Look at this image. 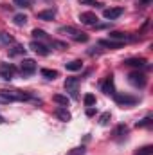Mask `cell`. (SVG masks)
<instances>
[{"label": "cell", "instance_id": "7402d4cb", "mask_svg": "<svg viewBox=\"0 0 153 155\" xmlns=\"http://www.w3.org/2000/svg\"><path fill=\"white\" fill-rule=\"evenodd\" d=\"M18 54H25V49L22 45H15L11 51H9V56H18Z\"/></svg>", "mask_w": 153, "mask_h": 155}, {"label": "cell", "instance_id": "1f68e13d", "mask_svg": "<svg viewBox=\"0 0 153 155\" xmlns=\"http://www.w3.org/2000/svg\"><path fill=\"white\" fill-rule=\"evenodd\" d=\"M94 112H96L94 108H88V110H86V116H94Z\"/></svg>", "mask_w": 153, "mask_h": 155}, {"label": "cell", "instance_id": "ba28073f", "mask_svg": "<svg viewBox=\"0 0 153 155\" xmlns=\"http://www.w3.org/2000/svg\"><path fill=\"white\" fill-rule=\"evenodd\" d=\"M101 90H103L105 94H108V96H114L115 94V85H114V76H112V74L101 83Z\"/></svg>", "mask_w": 153, "mask_h": 155}, {"label": "cell", "instance_id": "7c38bea8", "mask_svg": "<svg viewBox=\"0 0 153 155\" xmlns=\"http://www.w3.org/2000/svg\"><path fill=\"white\" fill-rule=\"evenodd\" d=\"M122 7H110V9H105L103 11V16L106 18V20H115V18H119L121 15H122Z\"/></svg>", "mask_w": 153, "mask_h": 155}, {"label": "cell", "instance_id": "30bf717a", "mask_svg": "<svg viewBox=\"0 0 153 155\" xmlns=\"http://www.w3.org/2000/svg\"><path fill=\"white\" fill-rule=\"evenodd\" d=\"M110 40H115V41H133V40H137V36H132V35H128V33H119V31H114V33H110Z\"/></svg>", "mask_w": 153, "mask_h": 155}, {"label": "cell", "instance_id": "f1b7e54d", "mask_svg": "<svg viewBox=\"0 0 153 155\" xmlns=\"http://www.w3.org/2000/svg\"><path fill=\"white\" fill-rule=\"evenodd\" d=\"M153 153V146H144L139 152H135V155H151Z\"/></svg>", "mask_w": 153, "mask_h": 155}, {"label": "cell", "instance_id": "8992f818", "mask_svg": "<svg viewBox=\"0 0 153 155\" xmlns=\"http://www.w3.org/2000/svg\"><path fill=\"white\" fill-rule=\"evenodd\" d=\"M77 85H79V78H67L65 79V90L70 94L72 99H77Z\"/></svg>", "mask_w": 153, "mask_h": 155}, {"label": "cell", "instance_id": "d4e9b609", "mask_svg": "<svg viewBox=\"0 0 153 155\" xmlns=\"http://www.w3.org/2000/svg\"><path fill=\"white\" fill-rule=\"evenodd\" d=\"M83 101H85L86 107H94V105H96V96H94V94H86V96L83 97Z\"/></svg>", "mask_w": 153, "mask_h": 155}, {"label": "cell", "instance_id": "d6a6232c", "mask_svg": "<svg viewBox=\"0 0 153 155\" xmlns=\"http://www.w3.org/2000/svg\"><path fill=\"white\" fill-rule=\"evenodd\" d=\"M2 123H5V121H4V117L0 116V124H2Z\"/></svg>", "mask_w": 153, "mask_h": 155}, {"label": "cell", "instance_id": "2e32d148", "mask_svg": "<svg viewBox=\"0 0 153 155\" xmlns=\"http://www.w3.org/2000/svg\"><path fill=\"white\" fill-rule=\"evenodd\" d=\"M54 114H56L58 119H61V121H65V123H67V121H70V112H69L67 108H61V107H60V108H56V110H54Z\"/></svg>", "mask_w": 153, "mask_h": 155}, {"label": "cell", "instance_id": "83f0119b", "mask_svg": "<svg viewBox=\"0 0 153 155\" xmlns=\"http://www.w3.org/2000/svg\"><path fill=\"white\" fill-rule=\"evenodd\" d=\"M79 4L90 5V7H101V2H97V0H79Z\"/></svg>", "mask_w": 153, "mask_h": 155}, {"label": "cell", "instance_id": "52a82bcc", "mask_svg": "<svg viewBox=\"0 0 153 155\" xmlns=\"http://www.w3.org/2000/svg\"><path fill=\"white\" fill-rule=\"evenodd\" d=\"M128 79H130L132 85H135V87H139V88L146 87V76H144L142 72H132V74L128 76Z\"/></svg>", "mask_w": 153, "mask_h": 155}, {"label": "cell", "instance_id": "3957f363", "mask_svg": "<svg viewBox=\"0 0 153 155\" xmlns=\"http://www.w3.org/2000/svg\"><path fill=\"white\" fill-rule=\"evenodd\" d=\"M114 99L119 107H133L139 103V97L130 96V94H114Z\"/></svg>", "mask_w": 153, "mask_h": 155}, {"label": "cell", "instance_id": "603a6c76", "mask_svg": "<svg viewBox=\"0 0 153 155\" xmlns=\"http://www.w3.org/2000/svg\"><path fill=\"white\" fill-rule=\"evenodd\" d=\"M110 119H112V114L110 112H105V114H101V117H99V124L101 126H106L110 123Z\"/></svg>", "mask_w": 153, "mask_h": 155}, {"label": "cell", "instance_id": "9a60e30c", "mask_svg": "<svg viewBox=\"0 0 153 155\" xmlns=\"http://www.w3.org/2000/svg\"><path fill=\"white\" fill-rule=\"evenodd\" d=\"M99 45L101 47H106V49H119L122 47V41H115V40H99Z\"/></svg>", "mask_w": 153, "mask_h": 155}, {"label": "cell", "instance_id": "4316f807", "mask_svg": "<svg viewBox=\"0 0 153 155\" xmlns=\"http://www.w3.org/2000/svg\"><path fill=\"white\" fill-rule=\"evenodd\" d=\"M16 7H31L33 5V0H13Z\"/></svg>", "mask_w": 153, "mask_h": 155}, {"label": "cell", "instance_id": "f546056e", "mask_svg": "<svg viewBox=\"0 0 153 155\" xmlns=\"http://www.w3.org/2000/svg\"><path fill=\"white\" fill-rule=\"evenodd\" d=\"M85 153H86L85 146H77V148H74V150H70L67 155H85Z\"/></svg>", "mask_w": 153, "mask_h": 155}, {"label": "cell", "instance_id": "d6986e66", "mask_svg": "<svg viewBox=\"0 0 153 155\" xmlns=\"http://www.w3.org/2000/svg\"><path fill=\"white\" fill-rule=\"evenodd\" d=\"M81 67H83V63H81L79 60H74V61H69V63H65V69H67V71H72V72L81 71Z\"/></svg>", "mask_w": 153, "mask_h": 155}, {"label": "cell", "instance_id": "cb8c5ba5", "mask_svg": "<svg viewBox=\"0 0 153 155\" xmlns=\"http://www.w3.org/2000/svg\"><path fill=\"white\" fill-rule=\"evenodd\" d=\"M151 123H153V119L151 116H146L142 121H139L137 123V128H144V126H151Z\"/></svg>", "mask_w": 153, "mask_h": 155}, {"label": "cell", "instance_id": "ac0fdd59", "mask_svg": "<svg viewBox=\"0 0 153 155\" xmlns=\"http://www.w3.org/2000/svg\"><path fill=\"white\" fill-rule=\"evenodd\" d=\"M11 43H15V38H13L11 35H7V33H2V31H0V47L11 45Z\"/></svg>", "mask_w": 153, "mask_h": 155}, {"label": "cell", "instance_id": "6da1fadb", "mask_svg": "<svg viewBox=\"0 0 153 155\" xmlns=\"http://www.w3.org/2000/svg\"><path fill=\"white\" fill-rule=\"evenodd\" d=\"M0 101L4 103H13V101H34L41 105V99H34L31 94L22 92V90H0Z\"/></svg>", "mask_w": 153, "mask_h": 155}, {"label": "cell", "instance_id": "5b68a950", "mask_svg": "<svg viewBox=\"0 0 153 155\" xmlns=\"http://www.w3.org/2000/svg\"><path fill=\"white\" fill-rule=\"evenodd\" d=\"M20 72H22L24 76L34 74V72H36V61L31 60V58H25V60L22 61V65H20Z\"/></svg>", "mask_w": 153, "mask_h": 155}, {"label": "cell", "instance_id": "ffe728a7", "mask_svg": "<svg viewBox=\"0 0 153 155\" xmlns=\"http://www.w3.org/2000/svg\"><path fill=\"white\" fill-rule=\"evenodd\" d=\"M52 101L58 103V105H63V107L69 105V97H67V96H61V94H54V96H52Z\"/></svg>", "mask_w": 153, "mask_h": 155}, {"label": "cell", "instance_id": "7a4b0ae2", "mask_svg": "<svg viewBox=\"0 0 153 155\" xmlns=\"http://www.w3.org/2000/svg\"><path fill=\"white\" fill-rule=\"evenodd\" d=\"M58 33L60 35H65V36H69V38H72V40H76V41H88V35L77 31L76 27H72V25H63V27L58 29Z\"/></svg>", "mask_w": 153, "mask_h": 155}, {"label": "cell", "instance_id": "9c48e42d", "mask_svg": "<svg viewBox=\"0 0 153 155\" xmlns=\"http://www.w3.org/2000/svg\"><path fill=\"white\" fill-rule=\"evenodd\" d=\"M79 20H81V24H85V25H97V16L94 15V13H81L79 15Z\"/></svg>", "mask_w": 153, "mask_h": 155}, {"label": "cell", "instance_id": "8fae6325", "mask_svg": "<svg viewBox=\"0 0 153 155\" xmlns=\"http://www.w3.org/2000/svg\"><path fill=\"white\" fill-rule=\"evenodd\" d=\"M29 47H31L38 56H47V54L50 52V51H49V47H47L45 43H40V41H31V43H29Z\"/></svg>", "mask_w": 153, "mask_h": 155}, {"label": "cell", "instance_id": "484cf974", "mask_svg": "<svg viewBox=\"0 0 153 155\" xmlns=\"http://www.w3.org/2000/svg\"><path fill=\"white\" fill-rule=\"evenodd\" d=\"M15 24L20 25V27L25 25V24H27V16H25V15H16V16H15Z\"/></svg>", "mask_w": 153, "mask_h": 155}, {"label": "cell", "instance_id": "e0dca14e", "mask_svg": "<svg viewBox=\"0 0 153 155\" xmlns=\"http://www.w3.org/2000/svg\"><path fill=\"white\" fill-rule=\"evenodd\" d=\"M36 16H38V20H45V22H49V20H52V18L56 16V11H54V9H49V11H40Z\"/></svg>", "mask_w": 153, "mask_h": 155}, {"label": "cell", "instance_id": "4fadbf2b", "mask_svg": "<svg viewBox=\"0 0 153 155\" xmlns=\"http://www.w3.org/2000/svg\"><path fill=\"white\" fill-rule=\"evenodd\" d=\"M124 65H128V67H139V69H142V67H146V65H148V61H146L144 58H128V60L124 61Z\"/></svg>", "mask_w": 153, "mask_h": 155}, {"label": "cell", "instance_id": "44dd1931", "mask_svg": "<svg viewBox=\"0 0 153 155\" xmlns=\"http://www.w3.org/2000/svg\"><path fill=\"white\" fill-rule=\"evenodd\" d=\"M40 72H41V76L47 78V79H56L58 78V72L56 71H50V69H41Z\"/></svg>", "mask_w": 153, "mask_h": 155}, {"label": "cell", "instance_id": "5bb4252c", "mask_svg": "<svg viewBox=\"0 0 153 155\" xmlns=\"http://www.w3.org/2000/svg\"><path fill=\"white\" fill-rule=\"evenodd\" d=\"M126 135H128V126L119 124V126L115 128V132H114V139H115V141H122Z\"/></svg>", "mask_w": 153, "mask_h": 155}, {"label": "cell", "instance_id": "277c9868", "mask_svg": "<svg viewBox=\"0 0 153 155\" xmlns=\"http://www.w3.org/2000/svg\"><path fill=\"white\" fill-rule=\"evenodd\" d=\"M16 76V67L11 63H0V78L5 81H11Z\"/></svg>", "mask_w": 153, "mask_h": 155}, {"label": "cell", "instance_id": "4dcf8cb0", "mask_svg": "<svg viewBox=\"0 0 153 155\" xmlns=\"http://www.w3.org/2000/svg\"><path fill=\"white\" fill-rule=\"evenodd\" d=\"M33 36L34 38H47V35H45V31H41V29H33Z\"/></svg>", "mask_w": 153, "mask_h": 155}]
</instances>
